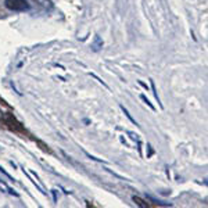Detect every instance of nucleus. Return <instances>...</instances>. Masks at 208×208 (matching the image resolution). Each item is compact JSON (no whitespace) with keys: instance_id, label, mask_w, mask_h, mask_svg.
<instances>
[{"instance_id":"nucleus-1","label":"nucleus","mask_w":208,"mask_h":208,"mask_svg":"<svg viewBox=\"0 0 208 208\" xmlns=\"http://www.w3.org/2000/svg\"><path fill=\"white\" fill-rule=\"evenodd\" d=\"M6 7L14 11H25L29 10V4L25 0H6Z\"/></svg>"},{"instance_id":"nucleus-2","label":"nucleus","mask_w":208,"mask_h":208,"mask_svg":"<svg viewBox=\"0 0 208 208\" xmlns=\"http://www.w3.org/2000/svg\"><path fill=\"white\" fill-rule=\"evenodd\" d=\"M103 46H104V42H103V39L99 36V35H96L93 39V43H92V50L93 51H100L103 49Z\"/></svg>"},{"instance_id":"nucleus-3","label":"nucleus","mask_w":208,"mask_h":208,"mask_svg":"<svg viewBox=\"0 0 208 208\" xmlns=\"http://www.w3.org/2000/svg\"><path fill=\"white\" fill-rule=\"evenodd\" d=\"M119 107H121V110H122V112H124V114H125V115H126V118H128V119H129V121H130V122H132V124L137 125V122H136V121H135V119H133V118H132V115H130V114H129V111H128V110H126V108H125V107H124V106H122V104H121V106H119ZM137 126H139V125H137Z\"/></svg>"},{"instance_id":"nucleus-4","label":"nucleus","mask_w":208,"mask_h":208,"mask_svg":"<svg viewBox=\"0 0 208 208\" xmlns=\"http://www.w3.org/2000/svg\"><path fill=\"white\" fill-rule=\"evenodd\" d=\"M151 81V89H153V93H154V96H155V99H157V101H158V104H160V107L162 108V104H161V101H160V97H158V93H157V89H155V83H154V81L153 79H150Z\"/></svg>"},{"instance_id":"nucleus-5","label":"nucleus","mask_w":208,"mask_h":208,"mask_svg":"<svg viewBox=\"0 0 208 208\" xmlns=\"http://www.w3.org/2000/svg\"><path fill=\"white\" fill-rule=\"evenodd\" d=\"M140 99H142V100H143V101H144V103H146V104H147V106H148V107H150V108H151V110H153V111H155V107H154V106H153V103H150V100H148V99H147V97H146V96H144V94H142V96H140Z\"/></svg>"},{"instance_id":"nucleus-6","label":"nucleus","mask_w":208,"mask_h":208,"mask_svg":"<svg viewBox=\"0 0 208 208\" xmlns=\"http://www.w3.org/2000/svg\"><path fill=\"white\" fill-rule=\"evenodd\" d=\"M0 172H3V173H4V175H6V176H7V178H9V179H10V181H13V182H14V181H15V179H13V176H11V175H10V173H9V172H7V171H6V169H4V168H3V166H0Z\"/></svg>"},{"instance_id":"nucleus-7","label":"nucleus","mask_w":208,"mask_h":208,"mask_svg":"<svg viewBox=\"0 0 208 208\" xmlns=\"http://www.w3.org/2000/svg\"><path fill=\"white\" fill-rule=\"evenodd\" d=\"M90 75H92V76H93V78H96V79H97V81H99V82H100V83H103V86H106V88H107V89H110V88H108V85H107V83H104V82H103V81H101V79H100V78H99V76H97V75H96V74H90Z\"/></svg>"},{"instance_id":"nucleus-8","label":"nucleus","mask_w":208,"mask_h":208,"mask_svg":"<svg viewBox=\"0 0 208 208\" xmlns=\"http://www.w3.org/2000/svg\"><path fill=\"white\" fill-rule=\"evenodd\" d=\"M85 154H86V155H88V157L90 158V160H93V161H99V162H104V161H103V160H99V158H96V157H93V155H90V154H89L88 151H85Z\"/></svg>"},{"instance_id":"nucleus-9","label":"nucleus","mask_w":208,"mask_h":208,"mask_svg":"<svg viewBox=\"0 0 208 208\" xmlns=\"http://www.w3.org/2000/svg\"><path fill=\"white\" fill-rule=\"evenodd\" d=\"M51 193H53V200H54V203L57 201V190H51Z\"/></svg>"},{"instance_id":"nucleus-10","label":"nucleus","mask_w":208,"mask_h":208,"mask_svg":"<svg viewBox=\"0 0 208 208\" xmlns=\"http://www.w3.org/2000/svg\"><path fill=\"white\" fill-rule=\"evenodd\" d=\"M0 183H2V181H0Z\"/></svg>"}]
</instances>
